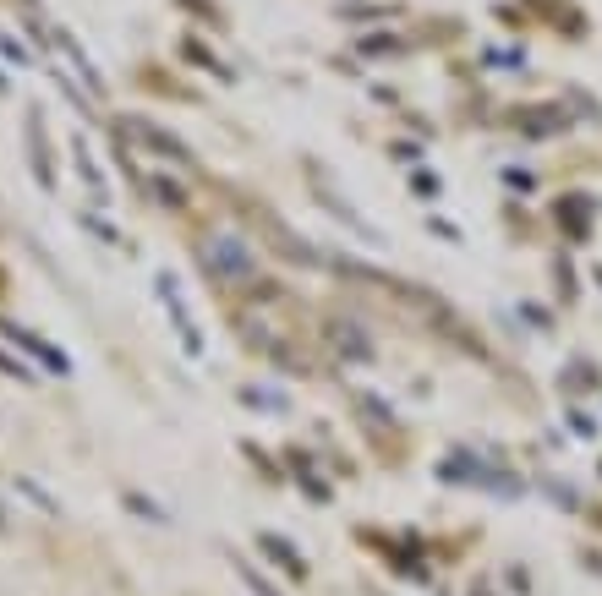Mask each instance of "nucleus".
Here are the masks:
<instances>
[{
    "mask_svg": "<svg viewBox=\"0 0 602 596\" xmlns=\"http://www.w3.org/2000/svg\"><path fill=\"white\" fill-rule=\"evenodd\" d=\"M203 268L214 279H252V268H258V257L247 252V241H236V236H214L203 247Z\"/></svg>",
    "mask_w": 602,
    "mask_h": 596,
    "instance_id": "nucleus-1",
    "label": "nucleus"
},
{
    "mask_svg": "<svg viewBox=\"0 0 602 596\" xmlns=\"http://www.w3.org/2000/svg\"><path fill=\"white\" fill-rule=\"evenodd\" d=\"M159 296H165V307L176 312V329H181V340H187V350H203V334H198V323H192V312H187V301H181V290H176V279H159Z\"/></svg>",
    "mask_w": 602,
    "mask_h": 596,
    "instance_id": "nucleus-2",
    "label": "nucleus"
},
{
    "mask_svg": "<svg viewBox=\"0 0 602 596\" xmlns=\"http://www.w3.org/2000/svg\"><path fill=\"white\" fill-rule=\"evenodd\" d=\"M0 329H6V340L28 345L33 356H44V361H50V372H72V361H66L61 350H55V345H44V340H33V334H22V323H0Z\"/></svg>",
    "mask_w": 602,
    "mask_h": 596,
    "instance_id": "nucleus-3",
    "label": "nucleus"
}]
</instances>
